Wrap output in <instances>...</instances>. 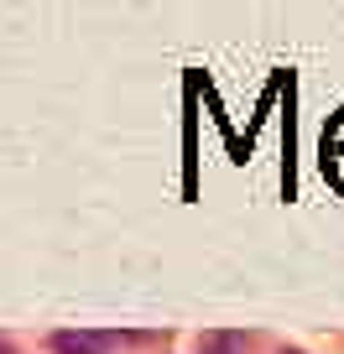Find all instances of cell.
Returning a JSON list of instances; mask_svg holds the SVG:
<instances>
[{"label": "cell", "mask_w": 344, "mask_h": 354, "mask_svg": "<svg viewBox=\"0 0 344 354\" xmlns=\"http://www.w3.org/2000/svg\"><path fill=\"white\" fill-rule=\"evenodd\" d=\"M120 344V333H100V328H63L53 333V354H110Z\"/></svg>", "instance_id": "6da1fadb"}, {"label": "cell", "mask_w": 344, "mask_h": 354, "mask_svg": "<svg viewBox=\"0 0 344 354\" xmlns=\"http://www.w3.org/2000/svg\"><path fill=\"white\" fill-rule=\"evenodd\" d=\"M282 354H302V349H282Z\"/></svg>", "instance_id": "7a4b0ae2"}, {"label": "cell", "mask_w": 344, "mask_h": 354, "mask_svg": "<svg viewBox=\"0 0 344 354\" xmlns=\"http://www.w3.org/2000/svg\"><path fill=\"white\" fill-rule=\"evenodd\" d=\"M0 354H11V349H6V344H0Z\"/></svg>", "instance_id": "3957f363"}]
</instances>
